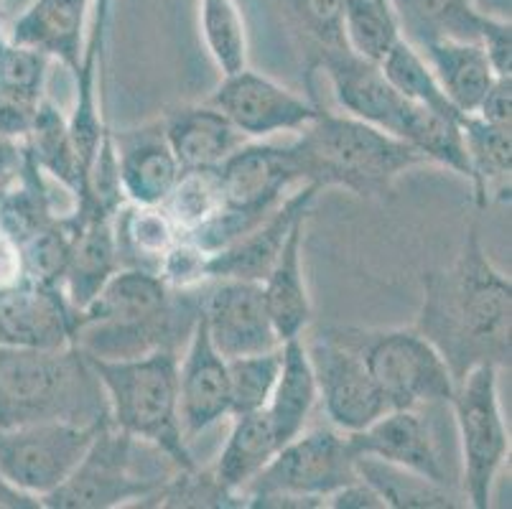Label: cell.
Listing matches in <instances>:
<instances>
[{
    "instance_id": "obj_1",
    "label": "cell",
    "mask_w": 512,
    "mask_h": 509,
    "mask_svg": "<svg viewBox=\"0 0 512 509\" xmlns=\"http://www.w3.org/2000/svg\"><path fill=\"white\" fill-rule=\"evenodd\" d=\"M421 283L416 329L444 357L456 382L479 364L510 367L512 283L484 250L477 219L454 263L428 270Z\"/></svg>"
},
{
    "instance_id": "obj_2",
    "label": "cell",
    "mask_w": 512,
    "mask_h": 509,
    "mask_svg": "<svg viewBox=\"0 0 512 509\" xmlns=\"http://www.w3.org/2000/svg\"><path fill=\"white\" fill-rule=\"evenodd\" d=\"M204 286L176 291L153 270L120 268L105 288L77 311L74 344L92 359H133L153 352L181 354L202 316Z\"/></svg>"
},
{
    "instance_id": "obj_3",
    "label": "cell",
    "mask_w": 512,
    "mask_h": 509,
    "mask_svg": "<svg viewBox=\"0 0 512 509\" xmlns=\"http://www.w3.org/2000/svg\"><path fill=\"white\" fill-rule=\"evenodd\" d=\"M288 151L299 184H314L319 191L344 189L360 199H385L400 176L426 163L406 140L324 107L288 143Z\"/></svg>"
},
{
    "instance_id": "obj_4",
    "label": "cell",
    "mask_w": 512,
    "mask_h": 509,
    "mask_svg": "<svg viewBox=\"0 0 512 509\" xmlns=\"http://www.w3.org/2000/svg\"><path fill=\"white\" fill-rule=\"evenodd\" d=\"M64 420L107 426L110 408L92 359L67 347H0V428Z\"/></svg>"
},
{
    "instance_id": "obj_5",
    "label": "cell",
    "mask_w": 512,
    "mask_h": 509,
    "mask_svg": "<svg viewBox=\"0 0 512 509\" xmlns=\"http://www.w3.org/2000/svg\"><path fill=\"white\" fill-rule=\"evenodd\" d=\"M92 359V357H90ZM107 395L110 426L153 443L179 469H197L179 418V354L153 352L133 359H92Z\"/></svg>"
},
{
    "instance_id": "obj_6",
    "label": "cell",
    "mask_w": 512,
    "mask_h": 509,
    "mask_svg": "<svg viewBox=\"0 0 512 509\" xmlns=\"http://www.w3.org/2000/svg\"><path fill=\"white\" fill-rule=\"evenodd\" d=\"M179 471L176 461L161 448L107 423L72 474L41 499V507L110 509L141 504L156 497Z\"/></svg>"
},
{
    "instance_id": "obj_7",
    "label": "cell",
    "mask_w": 512,
    "mask_h": 509,
    "mask_svg": "<svg viewBox=\"0 0 512 509\" xmlns=\"http://www.w3.org/2000/svg\"><path fill=\"white\" fill-rule=\"evenodd\" d=\"M449 410L459 441V489L474 509L492 504V489L510 456V433L500 405V367L479 364L456 382Z\"/></svg>"
},
{
    "instance_id": "obj_8",
    "label": "cell",
    "mask_w": 512,
    "mask_h": 509,
    "mask_svg": "<svg viewBox=\"0 0 512 509\" xmlns=\"http://www.w3.org/2000/svg\"><path fill=\"white\" fill-rule=\"evenodd\" d=\"M390 408L449 405L456 380L436 347L416 329H344Z\"/></svg>"
},
{
    "instance_id": "obj_9",
    "label": "cell",
    "mask_w": 512,
    "mask_h": 509,
    "mask_svg": "<svg viewBox=\"0 0 512 509\" xmlns=\"http://www.w3.org/2000/svg\"><path fill=\"white\" fill-rule=\"evenodd\" d=\"M355 479H360L357 456L347 433L319 426L283 443L271 464L242 489V502L248 507L250 499L283 494L327 507V499Z\"/></svg>"
},
{
    "instance_id": "obj_10",
    "label": "cell",
    "mask_w": 512,
    "mask_h": 509,
    "mask_svg": "<svg viewBox=\"0 0 512 509\" xmlns=\"http://www.w3.org/2000/svg\"><path fill=\"white\" fill-rule=\"evenodd\" d=\"M306 352L329 426L342 433H357L393 410L339 326L316 331L311 344H306Z\"/></svg>"
},
{
    "instance_id": "obj_11",
    "label": "cell",
    "mask_w": 512,
    "mask_h": 509,
    "mask_svg": "<svg viewBox=\"0 0 512 509\" xmlns=\"http://www.w3.org/2000/svg\"><path fill=\"white\" fill-rule=\"evenodd\" d=\"M100 428L64 420L0 428V474L26 494L44 499L72 474Z\"/></svg>"
},
{
    "instance_id": "obj_12",
    "label": "cell",
    "mask_w": 512,
    "mask_h": 509,
    "mask_svg": "<svg viewBox=\"0 0 512 509\" xmlns=\"http://www.w3.org/2000/svg\"><path fill=\"white\" fill-rule=\"evenodd\" d=\"M449 405L393 408L357 433H347L355 456H375L390 464L406 466L431 482L462 494L459 479L446 459L441 415Z\"/></svg>"
},
{
    "instance_id": "obj_13",
    "label": "cell",
    "mask_w": 512,
    "mask_h": 509,
    "mask_svg": "<svg viewBox=\"0 0 512 509\" xmlns=\"http://www.w3.org/2000/svg\"><path fill=\"white\" fill-rule=\"evenodd\" d=\"M209 105L222 110L248 140H263L278 133H299L319 115L321 105L301 97L283 84L253 69L222 77Z\"/></svg>"
},
{
    "instance_id": "obj_14",
    "label": "cell",
    "mask_w": 512,
    "mask_h": 509,
    "mask_svg": "<svg viewBox=\"0 0 512 509\" xmlns=\"http://www.w3.org/2000/svg\"><path fill=\"white\" fill-rule=\"evenodd\" d=\"M202 319L209 339L225 359L281 347L263 286L253 280L217 278L204 286Z\"/></svg>"
},
{
    "instance_id": "obj_15",
    "label": "cell",
    "mask_w": 512,
    "mask_h": 509,
    "mask_svg": "<svg viewBox=\"0 0 512 509\" xmlns=\"http://www.w3.org/2000/svg\"><path fill=\"white\" fill-rule=\"evenodd\" d=\"M222 189V207L230 212L265 219L299 184L288 146L242 143L214 168Z\"/></svg>"
},
{
    "instance_id": "obj_16",
    "label": "cell",
    "mask_w": 512,
    "mask_h": 509,
    "mask_svg": "<svg viewBox=\"0 0 512 509\" xmlns=\"http://www.w3.org/2000/svg\"><path fill=\"white\" fill-rule=\"evenodd\" d=\"M179 354V418L186 441L202 436L230 415V375L227 359L209 339L199 316L192 336Z\"/></svg>"
},
{
    "instance_id": "obj_17",
    "label": "cell",
    "mask_w": 512,
    "mask_h": 509,
    "mask_svg": "<svg viewBox=\"0 0 512 509\" xmlns=\"http://www.w3.org/2000/svg\"><path fill=\"white\" fill-rule=\"evenodd\" d=\"M319 189L314 184H301L296 194H288L258 227L242 235L232 245L212 252L207 263L209 280L235 278L263 283L281 255L286 237L291 235L293 224L309 219Z\"/></svg>"
},
{
    "instance_id": "obj_18",
    "label": "cell",
    "mask_w": 512,
    "mask_h": 509,
    "mask_svg": "<svg viewBox=\"0 0 512 509\" xmlns=\"http://www.w3.org/2000/svg\"><path fill=\"white\" fill-rule=\"evenodd\" d=\"M113 214L100 204L87 202L67 219L72 227V245L64 268L62 293L74 311H82L120 270Z\"/></svg>"
},
{
    "instance_id": "obj_19",
    "label": "cell",
    "mask_w": 512,
    "mask_h": 509,
    "mask_svg": "<svg viewBox=\"0 0 512 509\" xmlns=\"http://www.w3.org/2000/svg\"><path fill=\"white\" fill-rule=\"evenodd\" d=\"M74 326L77 311L57 288L26 280L0 291V347H67Z\"/></svg>"
},
{
    "instance_id": "obj_20",
    "label": "cell",
    "mask_w": 512,
    "mask_h": 509,
    "mask_svg": "<svg viewBox=\"0 0 512 509\" xmlns=\"http://www.w3.org/2000/svg\"><path fill=\"white\" fill-rule=\"evenodd\" d=\"M118 181L125 202L164 204L181 176V166L164 135V123L113 133Z\"/></svg>"
},
{
    "instance_id": "obj_21",
    "label": "cell",
    "mask_w": 512,
    "mask_h": 509,
    "mask_svg": "<svg viewBox=\"0 0 512 509\" xmlns=\"http://www.w3.org/2000/svg\"><path fill=\"white\" fill-rule=\"evenodd\" d=\"M316 72L327 74L334 97L347 115L395 135L406 97L395 92L380 64L367 62L352 49H344L324 56L316 64Z\"/></svg>"
},
{
    "instance_id": "obj_22",
    "label": "cell",
    "mask_w": 512,
    "mask_h": 509,
    "mask_svg": "<svg viewBox=\"0 0 512 509\" xmlns=\"http://www.w3.org/2000/svg\"><path fill=\"white\" fill-rule=\"evenodd\" d=\"M92 0H31L6 31L13 44L29 46L74 74L82 67Z\"/></svg>"
},
{
    "instance_id": "obj_23",
    "label": "cell",
    "mask_w": 512,
    "mask_h": 509,
    "mask_svg": "<svg viewBox=\"0 0 512 509\" xmlns=\"http://www.w3.org/2000/svg\"><path fill=\"white\" fill-rule=\"evenodd\" d=\"M164 135L181 171L217 168L248 138L214 105H181L164 120Z\"/></svg>"
},
{
    "instance_id": "obj_24",
    "label": "cell",
    "mask_w": 512,
    "mask_h": 509,
    "mask_svg": "<svg viewBox=\"0 0 512 509\" xmlns=\"http://www.w3.org/2000/svg\"><path fill=\"white\" fill-rule=\"evenodd\" d=\"M304 232L306 219L293 224L276 265L260 283L265 306H268V314H271L281 344L288 339H299L306 326L311 324V316H314V306H311L304 278Z\"/></svg>"
},
{
    "instance_id": "obj_25",
    "label": "cell",
    "mask_w": 512,
    "mask_h": 509,
    "mask_svg": "<svg viewBox=\"0 0 512 509\" xmlns=\"http://www.w3.org/2000/svg\"><path fill=\"white\" fill-rule=\"evenodd\" d=\"M428 62L441 90L459 112H474L495 82V69L479 41L441 39L418 49Z\"/></svg>"
},
{
    "instance_id": "obj_26",
    "label": "cell",
    "mask_w": 512,
    "mask_h": 509,
    "mask_svg": "<svg viewBox=\"0 0 512 509\" xmlns=\"http://www.w3.org/2000/svg\"><path fill=\"white\" fill-rule=\"evenodd\" d=\"M278 448H281V441H278L271 415L265 413V408L255 410V413L235 415L230 436H227L225 448H222L217 466H214V476L222 484V489L240 499V504L245 507L242 489L271 464Z\"/></svg>"
},
{
    "instance_id": "obj_27",
    "label": "cell",
    "mask_w": 512,
    "mask_h": 509,
    "mask_svg": "<svg viewBox=\"0 0 512 509\" xmlns=\"http://www.w3.org/2000/svg\"><path fill=\"white\" fill-rule=\"evenodd\" d=\"M459 125L464 133L469 166H472L474 204L484 209L492 202L510 199L512 176V128L484 123L474 112H462Z\"/></svg>"
},
{
    "instance_id": "obj_28",
    "label": "cell",
    "mask_w": 512,
    "mask_h": 509,
    "mask_svg": "<svg viewBox=\"0 0 512 509\" xmlns=\"http://www.w3.org/2000/svg\"><path fill=\"white\" fill-rule=\"evenodd\" d=\"M316 400H319V392H316L304 336L288 339L281 344V372H278L271 400L265 405V413L271 415L281 446L304 431Z\"/></svg>"
},
{
    "instance_id": "obj_29",
    "label": "cell",
    "mask_w": 512,
    "mask_h": 509,
    "mask_svg": "<svg viewBox=\"0 0 512 509\" xmlns=\"http://www.w3.org/2000/svg\"><path fill=\"white\" fill-rule=\"evenodd\" d=\"M113 230L120 268H143L153 273L181 237V230L169 217L164 204L125 202L113 214Z\"/></svg>"
},
{
    "instance_id": "obj_30",
    "label": "cell",
    "mask_w": 512,
    "mask_h": 509,
    "mask_svg": "<svg viewBox=\"0 0 512 509\" xmlns=\"http://www.w3.org/2000/svg\"><path fill=\"white\" fill-rule=\"evenodd\" d=\"M23 148L31 156V161L39 166L41 174L72 191L77 207L85 202L87 181L82 174V166H79L77 151H74L67 118L49 97L41 100L34 125H31L29 135L23 138Z\"/></svg>"
},
{
    "instance_id": "obj_31",
    "label": "cell",
    "mask_w": 512,
    "mask_h": 509,
    "mask_svg": "<svg viewBox=\"0 0 512 509\" xmlns=\"http://www.w3.org/2000/svg\"><path fill=\"white\" fill-rule=\"evenodd\" d=\"M283 16L304 54L306 87L316 102V64L324 56L349 49L344 36V0H283Z\"/></svg>"
},
{
    "instance_id": "obj_32",
    "label": "cell",
    "mask_w": 512,
    "mask_h": 509,
    "mask_svg": "<svg viewBox=\"0 0 512 509\" xmlns=\"http://www.w3.org/2000/svg\"><path fill=\"white\" fill-rule=\"evenodd\" d=\"M459 115L451 118V115H441V112L428 110V107L406 100L395 138L406 140L408 146L416 148L426 158V163L449 168L451 174L469 181L472 179V166H469Z\"/></svg>"
},
{
    "instance_id": "obj_33",
    "label": "cell",
    "mask_w": 512,
    "mask_h": 509,
    "mask_svg": "<svg viewBox=\"0 0 512 509\" xmlns=\"http://www.w3.org/2000/svg\"><path fill=\"white\" fill-rule=\"evenodd\" d=\"M403 39L416 49L441 39L477 41L484 13L474 0H393Z\"/></svg>"
},
{
    "instance_id": "obj_34",
    "label": "cell",
    "mask_w": 512,
    "mask_h": 509,
    "mask_svg": "<svg viewBox=\"0 0 512 509\" xmlns=\"http://www.w3.org/2000/svg\"><path fill=\"white\" fill-rule=\"evenodd\" d=\"M357 474L362 482L370 484L385 507L395 509H454L464 507V497L459 492L431 482L426 476L390 464L375 456H357Z\"/></svg>"
},
{
    "instance_id": "obj_35",
    "label": "cell",
    "mask_w": 512,
    "mask_h": 509,
    "mask_svg": "<svg viewBox=\"0 0 512 509\" xmlns=\"http://www.w3.org/2000/svg\"><path fill=\"white\" fill-rule=\"evenodd\" d=\"M344 36L357 56L380 64L403 39L393 0H344Z\"/></svg>"
},
{
    "instance_id": "obj_36",
    "label": "cell",
    "mask_w": 512,
    "mask_h": 509,
    "mask_svg": "<svg viewBox=\"0 0 512 509\" xmlns=\"http://www.w3.org/2000/svg\"><path fill=\"white\" fill-rule=\"evenodd\" d=\"M380 69H383L385 79L395 87V92L406 97L408 102H416L428 110L441 112V115H451V118L459 115V110L451 105L449 97L441 90L439 79L434 77L423 54L411 41L400 39L380 62Z\"/></svg>"
},
{
    "instance_id": "obj_37",
    "label": "cell",
    "mask_w": 512,
    "mask_h": 509,
    "mask_svg": "<svg viewBox=\"0 0 512 509\" xmlns=\"http://www.w3.org/2000/svg\"><path fill=\"white\" fill-rule=\"evenodd\" d=\"M199 26L222 77L248 67V36L235 0H199Z\"/></svg>"
},
{
    "instance_id": "obj_38",
    "label": "cell",
    "mask_w": 512,
    "mask_h": 509,
    "mask_svg": "<svg viewBox=\"0 0 512 509\" xmlns=\"http://www.w3.org/2000/svg\"><path fill=\"white\" fill-rule=\"evenodd\" d=\"M281 372V347L271 352L227 359L230 375V415H245L268 405Z\"/></svg>"
},
{
    "instance_id": "obj_39",
    "label": "cell",
    "mask_w": 512,
    "mask_h": 509,
    "mask_svg": "<svg viewBox=\"0 0 512 509\" xmlns=\"http://www.w3.org/2000/svg\"><path fill=\"white\" fill-rule=\"evenodd\" d=\"M164 209L174 219L181 235H189L222 209V189L214 168L181 171L179 181L166 196Z\"/></svg>"
},
{
    "instance_id": "obj_40",
    "label": "cell",
    "mask_w": 512,
    "mask_h": 509,
    "mask_svg": "<svg viewBox=\"0 0 512 509\" xmlns=\"http://www.w3.org/2000/svg\"><path fill=\"white\" fill-rule=\"evenodd\" d=\"M69 245H72V227L67 219L46 224L39 232L21 242L23 268L26 278L36 286L57 288L62 291L64 268L69 260Z\"/></svg>"
},
{
    "instance_id": "obj_41",
    "label": "cell",
    "mask_w": 512,
    "mask_h": 509,
    "mask_svg": "<svg viewBox=\"0 0 512 509\" xmlns=\"http://www.w3.org/2000/svg\"><path fill=\"white\" fill-rule=\"evenodd\" d=\"M51 59L29 46L13 44L0 34V87L23 95L46 97Z\"/></svg>"
},
{
    "instance_id": "obj_42",
    "label": "cell",
    "mask_w": 512,
    "mask_h": 509,
    "mask_svg": "<svg viewBox=\"0 0 512 509\" xmlns=\"http://www.w3.org/2000/svg\"><path fill=\"white\" fill-rule=\"evenodd\" d=\"M212 252L202 250L197 242H192L189 237L181 235L174 242L169 252L164 255V260L158 263V278L164 280L169 288L176 291H189V288H202L204 283H209L207 263Z\"/></svg>"
},
{
    "instance_id": "obj_43",
    "label": "cell",
    "mask_w": 512,
    "mask_h": 509,
    "mask_svg": "<svg viewBox=\"0 0 512 509\" xmlns=\"http://www.w3.org/2000/svg\"><path fill=\"white\" fill-rule=\"evenodd\" d=\"M41 100L44 97L23 95V92L3 90L0 87V135L13 140L26 138L36 120Z\"/></svg>"
},
{
    "instance_id": "obj_44",
    "label": "cell",
    "mask_w": 512,
    "mask_h": 509,
    "mask_svg": "<svg viewBox=\"0 0 512 509\" xmlns=\"http://www.w3.org/2000/svg\"><path fill=\"white\" fill-rule=\"evenodd\" d=\"M479 46L490 59L497 77H512V23L510 18L482 16Z\"/></svg>"
},
{
    "instance_id": "obj_45",
    "label": "cell",
    "mask_w": 512,
    "mask_h": 509,
    "mask_svg": "<svg viewBox=\"0 0 512 509\" xmlns=\"http://www.w3.org/2000/svg\"><path fill=\"white\" fill-rule=\"evenodd\" d=\"M474 115L497 128H512V77H495Z\"/></svg>"
},
{
    "instance_id": "obj_46",
    "label": "cell",
    "mask_w": 512,
    "mask_h": 509,
    "mask_svg": "<svg viewBox=\"0 0 512 509\" xmlns=\"http://www.w3.org/2000/svg\"><path fill=\"white\" fill-rule=\"evenodd\" d=\"M26 268H23V252L16 237L0 224V291L16 288L26 283Z\"/></svg>"
},
{
    "instance_id": "obj_47",
    "label": "cell",
    "mask_w": 512,
    "mask_h": 509,
    "mask_svg": "<svg viewBox=\"0 0 512 509\" xmlns=\"http://www.w3.org/2000/svg\"><path fill=\"white\" fill-rule=\"evenodd\" d=\"M327 507L334 509H385V502L380 494L362 479L349 482L347 487L337 489L332 497L327 499Z\"/></svg>"
},
{
    "instance_id": "obj_48",
    "label": "cell",
    "mask_w": 512,
    "mask_h": 509,
    "mask_svg": "<svg viewBox=\"0 0 512 509\" xmlns=\"http://www.w3.org/2000/svg\"><path fill=\"white\" fill-rule=\"evenodd\" d=\"M23 161V143L21 140L6 138L0 135V186L6 184L13 174L18 171Z\"/></svg>"
},
{
    "instance_id": "obj_49",
    "label": "cell",
    "mask_w": 512,
    "mask_h": 509,
    "mask_svg": "<svg viewBox=\"0 0 512 509\" xmlns=\"http://www.w3.org/2000/svg\"><path fill=\"white\" fill-rule=\"evenodd\" d=\"M41 499L34 494H26L11 484L6 476L0 474V509H39Z\"/></svg>"
},
{
    "instance_id": "obj_50",
    "label": "cell",
    "mask_w": 512,
    "mask_h": 509,
    "mask_svg": "<svg viewBox=\"0 0 512 509\" xmlns=\"http://www.w3.org/2000/svg\"><path fill=\"white\" fill-rule=\"evenodd\" d=\"M479 13L495 18H510L512 16V0H474Z\"/></svg>"
},
{
    "instance_id": "obj_51",
    "label": "cell",
    "mask_w": 512,
    "mask_h": 509,
    "mask_svg": "<svg viewBox=\"0 0 512 509\" xmlns=\"http://www.w3.org/2000/svg\"><path fill=\"white\" fill-rule=\"evenodd\" d=\"M0 21H3V0H0ZM0 34H3V26H0Z\"/></svg>"
}]
</instances>
